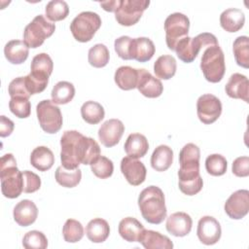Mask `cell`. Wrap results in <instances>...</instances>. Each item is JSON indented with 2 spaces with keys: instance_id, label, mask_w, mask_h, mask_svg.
I'll list each match as a JSON object with an SVG mask.
<instances>
[{
  "instance_id": "6da1fadb",
  "label": "cell",
  "mask_w": 249,
  "mask_h": 249,
  "mask_svg": "<svg viewBox=\"0 0 249 249\" xmlns=\"http://www.w3.org/2000/svg\"><path fill=\"white\" fill-rule=\"evenodd\" d=\"M60 160L66 169H76L82 164H90L100 156L98 143L77 130H66L60 138Z\"/></svg>"
},
{
  "instance_id": "7a4b0ae2",
  "label": "cell",
  "mask_w": 249,
  "mask_h": 249,
  "mask_svg": "<svg viewBox=\"0 0 249 249\" xmlns=\"http://www.w3.org/2000/svg\"><path fill=\"white\" fill-rule=\"evenodd\" d=\"M199 159L200 150L194 143L186 144L179 153L178 186L184 195L195 196L203 187V181L199 174Z\"/></svg>"
},
{
  "instance_id": "3957f363",
  "label": "cell",
  "mask_w": 249,
  "mask_h": 249,
  "mask_svg": "<svg viewBox=\"0 0 249 249\" xmlns=\"http://www.w3.org/2000/svg\"><path fill=\"white\" fill-rule=\"evenodd\" d=\"M138 206L142 217L150 224L159 225L166 218L164 194L157 186H149L142 190L138 196Z\"/></svg>"
},
{
  "instance_id": "277c9868",
  "label": "cell",
  "mask_w": 249,
  "mask_h": 249,
  "mask_svg": "<svg viewBox=\"0 0 249 249\" xmlns=\"http://www.w3.org/2000/svg\"><path fill=\"white\" fill-rule=\"evenodd\" d=\"M1 191L5 197L17 198L23 192L22 172L17 167L13 154H5L0 160Z\"/></svg>"
},
{
  "instance_id": "5b68a950",
  "label": "cell",
  "mask_w": 249,
  "mask_h": 249,
  "mask_svg": "<svg viewBox=\"0 0 249 249\" xmlns=\"http://www.w3.org/2000/svg\"><path fill=\"white\" fill-rule=\"evenodd\" d=\"M214 45H219L216 36L212 33L203 32L194 38L184 37L176 44L174 51L180 60L191 63L196 59L201 49Z\"/></svg>"
},
{
  "instance_id": "8992f818",
  "label": "cell",
  "mask_w": 249,
  "mask_h": 249,
  "mask_svg": "<svg viewBox=\"0 0 249 249\" xmlns=\"http://www.w3.org/2000/svg\"><path fill=\"white\" fill-rule=\"evenodd\" d=\"M200 69L204 78L210 83H219L226 71L225 55L219 45L207 47L202 53Z\"/></svg>"
},
{
  "instance_id": "52a82bcc",
  "label": "cell",
  "mask_w": 249,
  "mask_h": 249,
  "mask_svg": "<svg viewBox=\"0 0 249 249\" xmlns=\"http://www.w3.org/2000/svg\"><path fill=\"white\" fill-rule=\"evenodd\" d=\"M101 18L94 12H82L76 16L70 23V31L78 42L90 41L101 26Z\"/></svg>"
},
{
  "instance_id": "ba28073f",
  "label": "cell",
  "mask_w": 249,
  "mask_h": 249,
  "mask_svg": "<svg viewBox=\"0 0 249 249\" xmlns=\"http://www.w3.org/2000/svg\"><path fill=\"white\" fill-rule=\"evenodd\" d=\"M55 30V24L49 21L43 15L36 16L23 31V42L28 48L36 49L51 37Z\"/></svg>"
},
{
  "instance_id": "9c48e42d",
  "label": "cell",
  "mask_w": 249,
  "mask_h": 249,
  "mask_svg": "<svg viewBox=\"0 0 249 249\" xmlns=\"http://www.w3.org/2000/svg\"><path fill=\"white\" fill-rule=\"evenodd\" d=\"M36 114L41 128L50 134L56 133L62 126V115L58 106L52 100L45 99L36 106Z\"/></svg>"
},
{
  "instance_id": "30bf717a",
  "label": "cell",
  "mask_w": 249,
  "mask_h": 249,
  "mask_svg": "<svg viewBox=\"0 0 249 249\" xmlns=\"http://www.w3.org/2000/svg\"><path fill=\"white\" fill-rule=\"evenodd\" d=\"M190 28V20L187 16L182 13H173L164 20L165 42L169 50L174 51L176 44L188 36Z\"/></svg>"
},
{
  "instance_id": "8fae6325",
  "label": "cell",
  "mask_w": 249,
  "mask_h": 249,
  "mask_svg": "<svg viewBox=\"0 0 249 249\" xmlns=\"http://www.w3.org/2000/svg\"><path fill=\"white\" fill-rule=\"evenodd\" d=\"M149 5V0H122L121 6L115 12V18L123 26L134 25Z\"/></svg>"
},
{
  "instance_id": "7c38bea8",
  "label": "cell",
  "mask_w": 249,
  "mask_h": 249,
  "mask_svg": "<svg viewBox=\"0 0 249 249\" xmlns=\"http://www.w3.org/2000/svg\"><path fill=\"white\" fill-rule=\"evenodd\" d=\"M196 114L202 124H213L222 114V103L220 99L211 93L200 95L196 101Z\"/></svg>"
},
{
  "instance_id": "4fadbf2b",
  "label": "cell",
  "mask_w": 249,
  "mask_h": 249,
  "mask_svg": "<svg viewBox=\"0 0 249 249\" xmlns=\"http://www.w3.org/2000/svg\"><path fill=\"white\" fill-rule=\"evenodd\" d=\"M224 209L231 219L244 218L249 211V191L242 189L232 193L226 200Z\"/></svg>"
},
{
  "instance_id": "5bb4252c",
  "label": "cell",
  "mask_w": 249,
  "mask_h": 249,
  "mask_svg": "<svg viewBox=\"0 0 249 249\" xmlns=\"http://www.w3.org/2000/svg\"><path fill=\"white\" fill-rule=\"evenodd\" d=\"M222 234L220 223L212 216H203L197 223L196 235L199 241L205 245L217 243Z\"/></svg>"
},
{
  "instance_id": "9a60e30c",
  "label": "cell",
  "mask_w": 249,
  "mask_h": 249,
  "mask_svg": "<svg viewBox=\"0 0 249 249\" xmlns=\"http://www.w3.org/2000/svg\"><path fill=\"white\" fill-rule=\"evenodd\" d=\"M124 132V124L118 119L105 121L98 129V138L101 144L107 148L117 145Z\"/></svg>"
},
{
  "instance_id": "2e32d148",
  "label": "cell",
  "mask_w": 249,
  "mask_h": 249,
  "mask_svg": "<svg viewBox=\"0 0 249 249\" xmlns=\"http://www.w3.org/2000/svg\"><path fill=\"white\" fill-rule=\"evenodd\" d=\"M121 171L126 181L132 186L141 185L147 174V169L144 163L137 159L124 157L121 161Z\"/></svg>"
},
{
  "instance_id": "e0dca14e",
  "label": "cell",
  "mask_w": 249,
  "mask_h": 249,
  "mask_svg": "<svg viewBox=\"0 0 249 249\" xmlns=\"http://www.w3.org/2000/svg\"><path fill=\"white\" fill-rule=\"evenodd\" d=\"M53 62L46 53L36 54L30 64V75L40 83L48 85L49 77L53 73Z\"/></svg>"
},
{
  "instance_id": "ac0fdd59",
  "label": "cell",
  "mask_w": 249,
  "mask_h": 249,
  "mask_svg": "<svg viewBox=\"0 0 249 249\" xmlns=\"http://www.w3.org/2000/svg\"><path fill=\"white\" fill-rule=\"evenodd\" d=\"M138 73L139 77L136 88L139 92L148 98L160 96L163 91L161 82L145 69H138Z\"/></svg>"
},
{
  "instance_id": "d6986e66",
  "label": "cell",
  "mask_w": 249,
  "mask_h": 249,
  "mask_svg": "<svg viewBox=\"0 0 249 249\" xmlns=\"http://www.w3.org/2000/svg\"><path fill=\"white\" fill-rule=\"evenodd\" d=\"M225 90L228 96L234 99H242L246 103L249 102V81L248 78L240 73L231 75L228 83L225 86Z\"/></svg>"
},
{
  "instance_id": "ffe728a7",
  "label": "cell",
  "mask_w": 249,
  "mask_h": 249,
  "mask_svg": "<svg viewBox=\"0 0 249 249\" xmlns=\"http://www.w3.org/2000/svg\"><path fill=\"white\" fill-rule=\"evenodd\" d=\"M193 226V220L186 212L172 213L167 219L165 228L166 231L174 236L183 237L190 233Z\"/></svg>"
},
{
  "instance_id": "44dd1931",
  "label": "cell",
  "mask_w": 249,
  "mask_h": 249,
  "mask_svg": "<svg viewBox=\"0 0 249 249\" xmlns=\"http://www.w3.org/2000/svg\"><path fill=\"white\" fill-rule=\"evenodd\" d=\"M14 220L18 226L28 227L38 217V208L32 200L22 199L16 204L13 211Z\"/></svg>"
},
{
  "instance_id": "7402d4cb",
  "label": "cell",
  "mask_w": 249,
  "mask_h": 249,
  "mask_svg": "<svg viewBox=\"0 0 249 249\" xmlns=\"http://www.w3.org/2000/svg\"><path fill=\"white\" fill-rule=\"evenodd\" d=\"M156 47L153 41L147 37L134 38L131 41L130 56L139 62L149 61L155 54Z\"/></svg>"
},
{
  "instance_id": "603a6c76",
  "label": "cell",
  "mask_w": 249,
  "mask_h": 249,
  "mask_svg": "<svg viewBox=\"0 0 249 249\" xmlns=\"http://www.w3.org/2000/svg\"><path fill=\"white\" fill-rule=\"evenodd\" d=\"M245 22L244 13L240 9L230 8L225 10L220 16V24L227 32H237Z\"/></svg>"
},
{
  "instance_id": "cb8c5ba5",
  "label": "cell",
  "mask_w": 249,
  "mask_h": 249,
  "mask_svg": "<svg viewBox=\"0 0 249 249\" xmlns=\"http://www.w3.org/2000/svg\"><path fill=\"white\" fill-rule=\"evenodd\" d=\"M140 242L146 249H172L173 243L166 235L152 230H144L139 237Z\"/></svg>"
},
{
  "instance_id": "d4e9b609",
  "label": "cell",
  "mask_w": 249,
  "mask_h": 249,
  "mask_svg": "<svg viewBox=\"0 0 249 249\" xmlns=\"http://www.w3.org/2000/svg\"><path fill=\"white\" fill-rule=\"evenodd\" d=\"M144 226L133 217H125L119 223V233L123 239L128 242H138L144 231Z\"/></svg>"
},
{
  "instance_id": "484cf974",
  "label": "cell",
  "mask_w": 249,
  "mask_h": 249,
  "mask_svg": "<svg viewBox=\"0 0 249 249\" xmlns=\"http://www.w3.org/2000/svg\"><path fill=\"white\" fill-rule=\"evenodd\" d=\"M124 148L128 157L139 159L143 158L147 154L149 150V143L146 136L143 134L131 133L126 138Z\"/></svg>"
},
{
  "instance_id": "4316f807",
  "label": "cell",
  "mask_w": 249,
  "mask_h": 249,
  "mask_svg": "<svg viewBox=\"0 0 249 249\" xmlns=\"http://www.w3.org/2000/svg\"><path fill=\"white\" fill-rule=\"evenodd\" d=\"M29 48L23 41L11 40L4 47V54L12 64L23 63L29 54Z\"/></svg>"
},
{
  "instance_id": "83f0119b",
  "label": "cell",
  "mask_w": 249,
  "mask_h": 249,
  "mask_svg": "<svg viewBox=\"0 0 249 249\" xmlns=\"http://www.w3.org/2000/svg\"><path fill=\"white\" fill-rule=\"evenodd\" d=\"M86 234L93 243L104 242L110 234L108 222L102 218H94L90 220L86 227Z\"/></svg>"
},
{
  "instance_id": "f1b7e54d",
  "label": "cell",
  "mask_w": 249,
  "mask_h": 249,
  "mask_svg": "<svg viewBox=\"0 0 249 249\" xmlns=\"http://www.w3.org/2000/svg\"><path fill=\"white\" fill-rule=\"evenodd\" d=\"M138 77V69L130 66H121L116 70L114 80L121 89L130 90L137 87Z\"/></svg>"
},
{
  "instance_id": "f546056e",
  "label": "cell",
  "mask_w": 249,
  "mask_h": 249,
  "mask_svg": "<svg viewBox=\"0 0 249 249\" xmlns=\"http://www.w3.org/2000/svg\"><path fill=\"white\" fill-rule=\"evenodd\" d=\"M30 163L39 171H47L54 163L53 153L46 146H38L31 152Z\"/></svg>"
},
{
  "instance_id": "4dcf8cb0",
  "label": "cell",
  "mask_w": 249,
  "mask_h": 249,
  "mask_svg": "<svg viewBox=\"0 0 249 249\" xmlns=\"http://www.w3.org/2000/svg\"><path fill=\"white\" fill-rule=\"evenodd\" d=\"M173 161V151L167 145L158 146L151 156V165L156 171L167 170Z\"/></svg>"
},
{
  "instance_id": "1f68e13d",
  "label": "cell",
  "mask_w": 249,
  "mask_h": 249,
  "mask_svg": "<svg viewBox=\"0 0 249 249\" xmlns=\"http://www.w3.org/2000/svg\"><path fill=\"white\" fill-rule=\"evenodd\" d=\"M176 60L169 54L160 55L154 63V72L156 76L162 80L171 79L176 73Z\"/></svg>"
},
{
  "instance_id": "d6a6232c",
  "label": "cell",
  "mask_w": 249,
  "mask_h": 249,
  "mask_svg": "<svg viewBox=\"0 0 249 249\" xmlns=\"http://www.w3.org/2000/svg\"><path fill=\"white\" fill-rule=\"evenodd\" d=\"M51 96L52 101L54 104H67L75 96V87L70 82L60 81L53 86L51 92Z\"/></svg>"
},
{
  "instance_id": "836d02e7",
  "label": "cell",
  "mask_w": 249,
  "mask_h": 249,
  "mask_svg": "<svg viewBox=\"0 0 249 249\" xmlns=\"http://www.w3.org/2000/svg\"><path fill=\"white\" fill-rule=\"evenodd\" d=\"M81 116L86 123L89 124H96L104 119L105 111L100 103L89 100L82 105Z\"/></svg>"
},
{
  "instance_id": "e575fe53",
  "label": "cell",
  "mask_w": 249,
  "mask_h": 249,
  "mask_svg": "<svg viewBox=\"0 0 249 249\" xmlns=\"http://www.w3.org/2000/svg\"><path fill=\"white\" fill-rule=\"evenodd\" d=\"M54 178L60 186L65 188H74L82 179V171L80 168L70 170L60 165L55 170Z\"/></svg>"
},
{
  "instance_id": "d590c367",
  "label": "cell",
  "mask_w": 249,
  "mask_h": 249,
  "mask_svg": "<svg viewBox=\"0 0 249 249\" xmlns=\"http://www.w3.org/2000/svg\"><path fill=\"white\" fill-rule=\"evenodd\" d=\"M232 52L237 65L249 67V38L247 36L237 37L232 44Z\"/></svg>"
},
{
  "instance_id": "8d00e7d4",
  "label": "cell",
  "mask_w": 249,
  "mask_h": 249,
  "mask_svg": "<svg viewBox=\"0 0 249 249\" xmlns=\"http://www.w3.org/2000/svg\"><path fill=\"white\" fill-rule=\"evenodd\" d=\"M110 58L108 48L103 44H96L89 50V63L95 68H102L107 65Z\"/></svg>"
},
{
  "instance_id": "74e56055",
  "label": "cell",
  "mask_w": 249,
  "mask_h": 249,
  "mask_svg": "<svg viewBox=\"0 0 249 249\" xmlns=\"http://www.w3.org/2000/svg\"><path fill=\"white\" fill-rule=\"evenodd\" d=\"M45 12L47 18L52 21H58L67 18L69 6L63 0H52L46 5Z\"/></svg>"
},
{
  "instance_id": "f35d334b",
  "label": "cell",
  "mask_w": 249,
  "mask_h": 249,
  "mask_svg": "<svg viewBox=\"0 0 249 249\" xmlns=\"http://www.w3.org/2000/svg\"><path fill=\"white\" fill-rule=\"evenodd\" d=\"M62 235L66 242L75 243L80 241L84 236L83 225L75 219L66 220L62 228Z\"/></svg>"
},
{
  "instance_id": "ab89813d",
  "label": "cell",
  "mask_w": 249,
  "mask_h": 249,
  "mask_svg": "<svg viewBox=\"0 0 249 249\" xmlns=\"http://www.w3.org/2000/svg\"><path fill=\"white\" fill-rule=\"evenodd\" d=\"M89 165L92 173L100 179L111 177L114 171L113 161L104 156H98Z\"/></svg>"
},
{
  "instance_id": "60d3db41",
  "label": "cell",
  "mask_w": 249,
  "mask_h": 249,
  "mask_svg": "<svg viewBox=\"0 0 249 249\" xmlns=\"http://www.w3.org/2000/svg\"><path fill=\"white\" fill-rule=\"evenodd\" d=\"M228 167L227 160L220 154L209 155L205 160L206 171L212 176H222L226 173Z\"/></svg>"
},
{
  "instance_id": "b9f144b4",
  "label": "cell",
  "mask_w": 249,
  "mask_h": 249,
  "mask_svg": "<svg viewBox=\"0 0 249 249\" xmlns=\"http://www.w3.org/2000/svg\"><path fill=\"white\" fill-rule=\"evenodd\" d=\"M10 111L19 119H25L30 116L31 104L28 98L16 96L11 97L9 101Z\"/></svg>"
},
{
  "instance_id": "7bdbcfd3",
  "label": "cell",
  "mask_w": 249,
  "mask_h": 249,
  "mask_svg": "<svg viewBox=\"0 0 249 249\" xmlns=\"http://www.w3.org/2000/svg\"><path fill=\"white\" fill-rule=\"evenodd\" d=\"M22 246L26 249H45L48 247V239L42 231H30L24 234Z\"/></svg>"
},
{
  "instance_id": "ee69618b",
  "label": "cell",
  "mask_w": 249,
  "mask_h": 249,
  "mask_svg": "<svg viewBox=\"0 0 249 249\" xmlns=\"http://www.w3.org/2000/svg\"><path fill=\"white\" fill-rule=\"evenodd\" d=\"M8 92L11 97L20 96V97H25L29 99L31 95L27 90L24 77H18L13 81H11L8 87Z\"/></svg>"
},
{
  "instance_id": "f6af8a7d",
  "label": "cell",
  "mask_w": 249,
  "mask_h": 249,
  "mask_svg": "<svg viewBox=\"0 0 249 249\" xmlns=\"http://www.w3.org/2000/svg\"><path fill=\"white\" fill-rule=\"evenodd\" d=\"M132 38L129 36H121L117 38L114 42L115 52L117 53L118 56L124 60L131 59L130 56V46H131Z\"/></svg>"
},
{
  "instance_id": "bcb514c9",
  "label": "cell",
  "mask_w": 249,
  "mask_h": 249,
  "mask_svg": "<svg viewBox=\"0 0 249 249\" xmlns=\"http://www.w3.org/2000/svg\"><path fill=\"white\" fill-rule=\"evenodd\" d=\"M22 181H23V193L31 194L38 191L41 187V179L40 177L30 171L24 170L22 171Z\"/></svg>"
},
{
  "instance_id": "7dc6e473",
  "label": "cell",
  "mask_w": 249,
  "mask_h": 249,
  "mask_svg": "<svg viewBox=\"0 0 249 249\" xmlns=\"http://www.w3.org/2000/svg\"><path fill=\"white\" fill-rule=\"evenodd\" d=\"M231 170L237 177H247L249 175V158L247 156L236 158L232 162Z\"/></svg>"
},
{
  "instance_id": "c3c4849f",
  "label": "cell",
  "mask_w": 249,
  "mask_h": 249,
  "mask_svg": "<svg viewBox=\"0 0 249 249\" xmlns=\"http://www.w3.org/2000/svg\"><path fill=\"white\" fill-rule=\"evenodd\" d=\"M15 127V124L13 121H11L9 118L5 116L0 117V136L1 137H7L11 135Z\"/></svg>"
},
{
  "instance_id": "681fc988",
  "label": "cell",
  "mask_w": 249,
  "mask_h": 249,
  "mask_svg": "<svg viewBox=\"0 0 249 249\" xmlns=\"http://www.w3.org/2000/svg\"><path fill=\"white\" fill-rule=\"evenodd\" d=\"M100 6L104 11L107 12H116L119 7L122 4V0H113V1H105V2H100Z\"/></svg>"
}]
</instances>
